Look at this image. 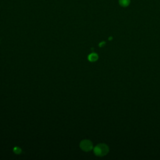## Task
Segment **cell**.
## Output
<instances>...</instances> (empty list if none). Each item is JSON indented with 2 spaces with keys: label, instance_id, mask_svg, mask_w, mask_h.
<instances>
[{
  "label": "cell",
  "instance_id": "cell-1",
  "mask_svg": "<svg viewBox=\"0 0 160 160\" xmlns=\"http://www.w3.org/2000/svg\"><path fill=\"white\" fill-rule=\"evenodd\" d=\"M109 152V148L105 144H99L94 148V152L98 156H103Z\"/></svg>",
  "mask_w": 160,
  "mask_h": 160
},
{
  "label": "cell",
  "instance_id": "cell-2",
  "mask_svg": "<svg viewBox=\"0 0 160 160\" xmlns=\"http://www.w3.org/2000/svg\"><path fill=\"white\" fill-rule=\"evenodd\" d=\"M81 148L85 151H91L92 149V143L89 140H83L80 143Z\"/></svg>",
  "mask_w": 160,
  "mask_h": 160
},
{
  "label": "cell",
  "instance_id": "cell-3",
  "mask_svg": "<svg viewBox=\"0 0 160 160\" xmlns=\"http://www.w3.org/2000/svg\"><path fill=\"white\" fill-rule=\"evenodd\" d=\"M131 2V0H119V4L123 7V8H126L128 7Z\"/></svg>",
  "mask_w": 160,
  "mask_h": 160
},
{
  "label": "cell",
  "instance_id": "cell-4",
  "mask_svg": "<svg viewBox=\"0 0 160 160\" xmlns=\"http://www.w3.org/2000/svg\"><path fill=\"white\" fill-rule=\"evenodd\" d=\"M98 59V56L97 54L96 53H91V54L89 55L88 56V59L91 61V62H94L96 61L97 59Z\"/></svg>",
  "mask_w": 160,
  "mask_h": 160
}]
</instances>
